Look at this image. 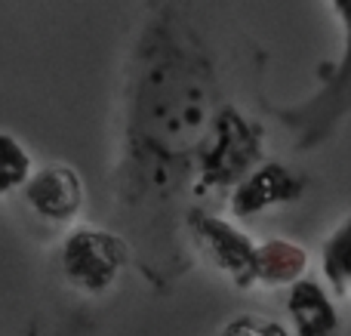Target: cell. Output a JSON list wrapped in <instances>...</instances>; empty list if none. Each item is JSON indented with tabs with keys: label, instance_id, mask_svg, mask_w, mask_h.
I'll list each match as a JSON object with an SVG mask.
<instances>
[{
	"label": "cell",
	"instance_id": "obj_12",
	"mask_svg": "<svg viewBox=\"0 0 351 336\" xmlns=\"http://www.w3.org/2000/svg\"><path fill=\"white\" fill-rule=\"evenodd\" d=\"M219 336H290L278 321L256 318V315H241L231 324H225V331Z\"/></svg>",
	"mask_w": 351,
	"mask_h": 336
},
{
	"label": "cell",
	"instance_id": "obj_11",
	"mask_svg": "<svg viewBox=\"0 0 351 336\" xmlns=\"http://www.w3.org/2000/svg\"><path fill=\"white\" fill-rule=\"evenodd\" d=\"M31 173H34V164H31L28 148L12 133L0 130V197L22 191V185L28 182Z\"/></svg>",
	"mask_w": 351,
	"mask_h": 336
},
{
	"label": "cell",
	"instance_id": "obj_5",
	"mask_svg": "<svg viewBox=\"0 0 351 336\" xmlns=\"http://www.w3.org/2000/svg\"><path fill=\"white\" fill-rule=\"evenodd\" d=\"M185 232L191 244L216 265L222 275H228L237 287L253 284V259H256V241L234 222L219 219L206 210L194 207L185 213Z\"/></svg>",
	"mask_w": 351,
	"mask_h": 336
},
{
	"label": "cell",
	"instance_id": "obj_7",
	"mask_svg": "<svg viewBox=\"0 0 351 336\" xmlns=\"http://www.w3.org/2000/svg\"><path fill=\"white\" fill-rule=\"evenodd\" d=\"M305 189H308V179L302 173H296L293 167L278 164V160H268V164L256 167L253 173H247L231 189V213L237 219H247V216L271 210L278 204L299 201L305 195Z\"/></svg>",
	"mask_w": 351,
	"mask_h": 336
},
{
	"label": "cell",
	"instance_id": "obj_4",
	"mask_svg": "<svg viewBox=\"0 0 351 336\" xmlns=\"http://www.w3.org/2000/svg\"><path fill=\"white\" fill-rule=\"evenodd\" d=\"M130 263V247L105 228H74L59 250V269L74 290L90 296L108 293Z\"/></svg>",
	"mask_w": 351,
	"mask_h": 336
},
{
	"label": "cell",
	"instance_id": "obj_3",
	"mask_svg": "<svg viewBox=\"0 0 351 336\" xmlns=\"http://www.w3.org/2000/svg\"><path fill=\"white\" fill-rule=\"evenodd\" d=\"M262 164V127L237 108L222 105L213 117L210 136L197 154V195L234 189Z\"/></svg>",
	"mask_w": 351,
	"mask_h": 336
},
{
	"label": "cell",
	"instance_id": "obj_8",
	"mask_svg": "<svg viewBox=\"0 0 351 336\" xmlns=\"http://www.w3.org/2000/svg\"><path fill=\"white\" fill-rule=\"evenodd\" d=\"M287 315L293 321V336H342L336 302L315 278H299L290 287Z\"/></svg>",
	"mask_w": 351,
	"mask_h": 336
},
{
	"label": "cell",
	"instance_id": "obj_1",
	"mask_svg": "<svg viewBox=\"0 0 351 336\" xmlns=\"http://www.w3.org/2000/svg\"><path fill=\"white\" fill-rule=\"evenodd\" d=\"M133 53L127 93L130 176L167 191L197 160L216 117V74L210 56L173 6H154Z\"/></svg>",
	"mask_w": 351,
	"mask_h": 336
},
{
	"label": "cell",
	"instance_id": "obj_2",
	"mask_svg": "<svg viewBox=\"0 0 351 336\" xmlns=\"http://www.w3.org/2000/svg\"><path fill=\"white\" fill-rule=\"evenodd\" d=\"M330 10L342 19L346 53L333 68L321 71V90L315 96L299 105H290V108L274 111L280 117V123L296 133V142L302 152L327 142L342 123V117L351 115V3L348 0H336V3H330Z\"/></svg>",
	"mask_w": 351,
	"mask_h": 336
},
{
	"label": "cell",
	"instance_id": "obj_10",
	"mask_svg": "<svg viewBox=\"0 0 351 336\" xmlns=\"http://www.w3.org/2000/svg\"><path fill=\"white\" fill-rule=\"evenodd\" d=\"M321 265H324V278L330 281V287L336 293H348L351 290V216H346L333 228V235L324 241Z\"/></svg>",
	"mask_w": 351,
	"mask_h": 336
},
{
	"label": "cell",
	"instance_id": "obj_6",
	"mask_svg": "<svg viewBox=\"0 0 351 336\" xmlns=\"http://www.w3.org/2000/svg\"><path fill=\"white\" fill-rule=\"evenodd\" d=\"M22 201L47 222H71L84 210V182L68 164H43L22 185Z\"/></svg>",
	"mask_w": 351,
	"mask_h": 336
},
{
	"label": "cell",
	"instance_id": "obj_9",
	"mask_svg": "<svg viewBox=\"0 0 351 336\" xmlns=\"http://www.w3.org/2000/svg\"><path fill=\"white\" fill-rule=\"evenodd\" d=\"M308 269V253L296 247L293 241H262L256 244V259H253V284H296L302 272Z\"/></svg>",
	"mask_w": 351,
	"mask_h": 336
}]
</instances>
